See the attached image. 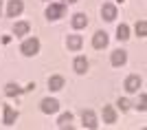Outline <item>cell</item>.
<instances>
[{
    "label": "cell",
    "instance_id": "4",
    "mask_svg": "<svg viewBox=\"0 0 147 130\" xmlns=\"http://www.w3.org/2000/svg\"><path fill=\"white\" fill-rule=\"evenodd\" d=\"M141 88V77L138 75H129L127 80H125V91L127 93H136Z\"/></svg>",
    "mask_w": 147,
    "mask_h": 130
},
{
    "label": "cell",
    "instance_id": "18",
    "mask_svg": "<svg viewBox=\"0 0 147 130\" xmlns=\"http://www.w3.org/2000/svg\"><path fill=\"white\" fill-rule=\"evenodd\" d=\"M117 37H119V40H127V37H129V29H127V25H119V29H117Z\"/></svg>",
    "mask_w": 147,
    "mask_h": 130
},
{
    "label": "cell",
    "instance_id": "7",
    "mask_svg": "<svg viewBox=\"0 0 147 130\" xmlns=\"http://www.w3.org/2000/svg\"><path fill=\"white\" fill-rule=\"evenodd\" d=\"M57 110H59V101L57 99H44L42 101V112L51 115V112H57Z\"/></svg>",
    "mask_w": 147,
    "mask_h": 130
},
{
    "label": "cell",
    "instance_id": "8",
    "mask_svg": "<svg viewBox=\"0 0 147 130\" xmlns=\"http://www.w3.org/2000/svg\"><path fill=\"white\" fill-rule=\"evenodd\" d=\"M103 121L105 124H114L117 121V112L112 106H103Z\"/></svg>",
    "mask_w": 147,
    "mask_h": 130
},
{
    "label": "cell",
    "instance_id": "5",
    "mask_svg": "<svg viewBox=\"0 0 147 130\" xmlns=\"http://www.w3.org/2000/svg\"><path fill=\"white\" fill-rule=\"evenodd\" d=\"M81 121H84V126L86 128H97V117H94V112L92 110H84L81 112Z\"/></svg>",
    "mask_w": 147,
    "mask_h": 130
},
{
    "label": "cell",
    "instance_id": "12",
    "mask_svg": "<svg viewBox=\"0 0 147 130\" xmlns=\"http://www.w3.org/2000/svg\"><path fill=\"white\" fill-rule=\"evenodd\" d=\"M49 88L51 91H61V88H64V77H59V75L51 77L49 80Z\"/></svg>",
    "mask_w": 147,
    "mask_h": 130
},
{
    "label": "cell",
    "instance_id": "19",
    "mask_svg": "<svg viewBox=\"0 0 147 130\" xmlns=\"http://www.w3.org/2000/svg\"><path fill=\"white\" fill-rule=\"evenodd\" d=\"M29 22H18V25H16V35H26V33H29Z\"/></svg>",
    "mask_w": 147,
    "mask_h": 130
},
{
    "label": "cell",
    "instance_id": "22",
    "mask_svg": "<svg viewBox=\"0 0 147 130\" xmlns=\"http://www.w3.org/2000/svg\"><path fill=\"white\" fill-rule=\"evenodd\" d=\"M145 108H147V106H145V95H143V97H141V104H138V110H145Z\"/></svg>",
    "mask_w": 147,
    "mask_h": 130
},
{
    "label": "cell",
    "instance_id": "15",
    "mask_svg": "<svg viewBox=\"0 0 147 130\" xmlns=\"http://www.w3.org/2000/svg\"><path fill=\"white\" fill-rule=\"evenodd\" d=\"M81 44H84V40H81V35H68V49H81Z\"/></svg>",
    "mask_w": 147,
    "mask_h": 130
},
{
    "label": "cell",
    "instance_id": "1",
    "mask_svg": "<svg viewBox=\"0 0 147 130\" xmlns=\"http://www.w3.org/2000/svg\"><path fill=\"white\" fill-rule=\"evenodd\" d=\"M64 13H66V5L59 2V5H51L46 9V18L49 20H57V18H64Z\"/></svg>",
    "mask_w": 147,
    "mask_h": 130
},
{
    "label": "cell",
    "instance_id": "10",
    "mask_svg": "<svg viewBox=\"0 0 147 130\" xmlns=\"http://www.w3.org/2000/svg\"><path fill=\"white\" fill-rule=\"evenodd\" d=\"M101 13H103L105 20H114V18H117V7H114V5H103Z\"/></svg>",
    "mask_w": 147,
    "mask_h": 130
},
{
    "label": "cell",
    "instance_id": "17",
    "mask_svg": "<svg viewBox=\"0 0 147 130\" xmlns=\"http://www.w3.org/2000/svg\"><path fill=\"white\" fill-rule=\"evenodd\" d=\"M22 91H24V88H20L18 84H7V86H5V93L9 95V97H13V95H20Z\"/></svg>",
    "mask_w": 147,
    "mask_h": 130
},
{
    "label": "cell",
    "instance_id": "24",
    "mask_svg": "<svg viewBox=\"0 0 147 130\" xmlns=\"http://www.w3.org/2000/svg\"><path fill=\"white\" fill-rule=\"evenodd\" d=\"M66 2H77V0H66Z\"/></svg>",
    "mask_w": 147,
    "mask_h": 130
},
{
    "label": "cell",
    "instance_id": "21",
    "mask_svg": "<svg viewBox=\"0 0 147 130\" xmlns=\"http://www.w3.org/2000/svg\"><path fill=\"white\" fill-rule=\"evenodd\" d=\"M119 106H121V110H127V108H129V101H127V99H119Z\"/></svg>",
    "mask_w": 147,
    "mask_h": 130
},
{
    "label": "cell",
    "instance_id": "14",
    "mask_svg": "<svg viewBox=\"0 0 147 130\" xmlns=\"http://www.w3.org/2000/svg\"><path fill=\"white\" fill-rule=\"evenodd\" d=\"M75 71H77V73H86L88 71V60L84 55H79L77 60H75Z\"/></svg>",
    "mask_w": 147,
    "mask_h": 130
},
{
    "label": "cell",
    "instance_id": "9",
    "mask_svg": "<svg viewBox=\"0 0 147 130\" xmlns=\"http://www.w3.org/2000/svg\"><path fill=\"white\" fill-rule=\"evenodd\" d=\"M86 25H88V18L84 16V13H75L73 16V27L75 29H84Z\"/></svg>",
    "mask_w": 147,
    "mask_h": 130
},
{
    "label": "cell",
    "instance_id": "6",
    "mask_svg": "<svg viewBox=\"0 0 147 130\" xmlns=\"http://www.w3.org/2000/svg\"><path fill=\"white\" fill-rule=\"evenodd\" d=\"M105 44H108V33L105 31H97L94 37H92V46H94V49H103Z\"/></svg>",
    "mask_w": 147,
    "mask_h": 130
},
{
    "label": "cell",
    "instance_id": "16",
    "mask_svg": "<svg viewBox=\"0 0 147 130\" xmlns=\"http://www.w3.org/2000/svg\"><path fill=\"white\" fill-rule=\"evenodd\" d=\"M70 124H73V115H70V112H64L59 117V121H57L59 128H70Z\"/></svg>",
    "mask_w": 147,
    "mask_h": 130
},
{
    "label": "cell",
    "instance_id": "3",
    "mask_svg": "<svg viewBox=\"0 0 147 130\" xmlns=\"http://www.w3.org/2000/svg\"><path fill=\"white\" fill-rule=\"evenodd\" d=\"M22 9H24L22 0H11V2H9V9H7V16H9V18H16V16L22 13Z\"/></svg>",
    "mask_w": 147,
    "mask_h": 130
},
{
    "label": "cell",
    "instance_id": "23",
    "mask_svg": "<svg viewBox=\"0 0 147 130\" xmlns=\"http://www.w3.org/2000/svg\"><path fill=\"white\" fill-rule=\"evenodd\" d=\"M0 13H2V2H0Z\"/></svg>",
    "mask_w": 147,
    "mask_h": 130
},
{
    "label": "cell",
    "instance_id": "2",
    "mask_svg": "<svg viewBox=\"0 0 147 130\" xmlns=\"http://www.w3.org/2000/svg\"><path fill=\"white\" fill-rule=\"evenodd\" d=\"M37 51H40V42H37L35 37H29V40L22 42V53L24 55H35Z\"/></svg>",
    "mask_w": 147,
    "mask_h": 130
},
{
    "label": "cell",
    "instance_id": "13",
    "mask_svg": "<svg viewBox=\"0 0 147 130\" xmlns=\"http://www.w3.org/2000/svg\"><path fill=\"white\" fill-rule=\"evenodd\" d=\"M125 60H127L125 51H114V53H112V64H114V66H121V64H125Z\"/></svg>",
    "mask_w": 147,
    "mask_h": 130
},
{
    "label": "cell",
    "instance_id": "11",
    "mask_svg": "<svg viewBox=\"0 0 147 130\" xmlns=\"http://www.w3.org/2000/svg\"><path fill=\"white\" fill-rule=\"evenodd\" d=\"M16 117H18V112L13 110L11 106H5V126H11L16 121Z\"/></svg>",
    "mask_w": 147,
    "mask_h": 130
},
{
    "label": "cell",
    "instance_id": "20",
    "mask_svg": "<svg viewBox=\"0 0 147 130\" xmlns=\"http://www.w3.org/2000/svg\"><path fill=\"white\" fill-rule=\"evenodd\" d=\"M136 33H138L141 37H145V35H147V22H145V20L136 22Z\"/></svg>",
    "mask_w": 147,
    "mask_h": 130
}]
</instances>
